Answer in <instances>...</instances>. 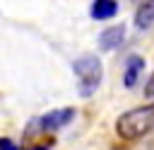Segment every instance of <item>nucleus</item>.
Here are the masks:
<instances>
[{
    "label": "nucleus",
    "instance_id": "1a4fd4ad",
    "mask_svg": "<svg viewBox=\"0 0 154 150\" xmlns=\"http://www.w3.org/2000/svg\"><path fill=\"white\" fill-rule=\"evenodd\" d=\"M0 150H19L10 138H0Z\"/></svg>",
    "mask_w": 154,
    "mask_h": 150
},
{
    "label": "nucleus",
    "instance_id": "39448f33",
    "mask_svg": "<svg viewBox=\"0 0 154 150\" xmlns=\"http://www.w3.org/2000/svg\"><path fill=\"white\" fill-rule=\"evenodd\" d=\"M142 70H144V58H142V56H128V60H125V73H123L125 87H135L137 80H140V75H142Z\"/></svg>",
    "mask_w": 154,
    "mask_h": 150
},
{
    "label": "nucleus",
    "instance_id": "0eeeda50",
    "mask_svg": "<svg viewBox=\"0 0 154 150\" xmlns=\"http://www.w3.org/2000/svg\"><path fill=\"white\" fill-rule=\"evenodd\" d=\"M116 12H118V2L116 0H94L91 2V10H89V15L94 19H99V22L116 17Z\"/></svg>",
    "mask_w": 154,
    "mask_h": 150
},
{
    "label": "nucleus",
    "instance_id": "7ed1b4c3",
    "mask_svg": "<svg viewBox=\"0 0 154 150\" xmlns=\"http://www.w3.org/2000/svg\"><path fill=\"white\" fill-rule=\"evenodd\" d=\"M75 119V109H55V111H48L43 114L41 119H36V126L38 131H58L63 126H67L70 121Z\"/></svg>",
    "mask_w": 154,
    "mask_h": 150
},
{
    "label": "nucleus",
    "instance_id": "423d86ee",
    "mask_svg": "<svg viewBox=\"0 0 154 150\" xmlns=\"http://www.w3.org/2000/svg\"><path fill=\"white\" fill-rule=\"evenodd\" d=\"M152 24H154V0H142L135 10V27L149 29Z\"/></svg>",
    "mask_w": 154,
    "mask_h": 150
},
{
    "label": "nucleus",
    "instance_id": "20e7f679",
    "mask_svg": "<svg viewBox=\"0 0 154 150\" xmlns=\"http://www.w3.org/2000/svg\"><path fill=\"white\" fill-rule=\"evenodd\" d=\"M123 39H125V24H113L99 34V46L103 51H113L123 44Z\"/></svg>",
    "mask_w": 154,
    "mask_h": 150
},
{
    "label": "nucleus",
    "instance_id": "f257e3e1",
    "mask_svg": "<svg viewBox=\"0 0 154 150\" xmlns=\"http://www.w3.org/2000/svg\"><path fill=\"white\" fill-rule=\"evenodd\" d=\"M152 128H154V104H142V106L128 109L116 119V133L128 143L144 138Z\"/></svg>",
    "mask_w": 154,
    "mask_h": 150
},
{
    "label": "nucleus",
    "instance_id": "6e6552de",
    "mask_svg": "<svg viewBox=\"0 0 154 150\" xmlns=\"http://www.w3.org/2000/svg\"><path fill=\"white\" fill-rule=\"evenodd\" d=\"M144 97H147V99H154V73H152L149 82L144 85Z\"/></svg>",
    "mask_w": 154,
    "mask_h": 150
},
{
    "label": "nucleus",
    "instance_id": "f03ea898",
    "mask_svg": "<svg viewBox=\"0 0 154 150\" xmlns=\"http://www.w3.org/2000/svg\"><path fill=\"white\" fill-rule=\"evenodd\" d=\"M72 70H75V77H77V92L82 97H91L99 90L101 77H103V65H101L99 56H94V53L79 56L72 63Z\"/></svg>",
    "mask_w": 154,
    "mask_h": 150
}]
</instances>
